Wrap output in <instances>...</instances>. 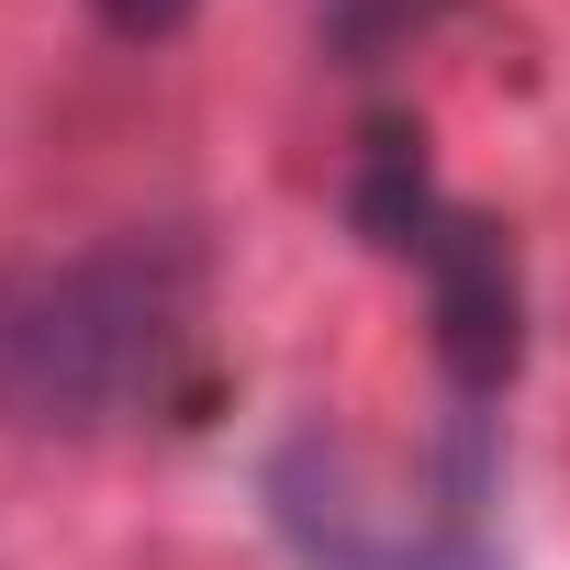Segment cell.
Listing matches in <instances>:
<instances>
[{"mask_svg":"<svg viewBox=\"0 0 570 570\" xmlns=\"http://www.w3.org/2000/svg\"><path fill=\"white\" fill-rule=\"evenodd\" d=\"M347 224L403 257L425 279V314H436V370L459 392V414H492L514 358H525V279H514V235L470 202L436 190L425 168V135L414 124H370L358 135V168H347Z\"/></svg>","mask_w":570,"mask_h":570,"instance_id":"obj_2","label":"cell"},{"mask_svg":"<svg viewBox=\"0 0 570 570\" xmlns=\"http://www.w3.org/2000/svg\"><path fill=\"white\" fill-rule=\"evenodd\" d=\"M268 525L314 570H503V548H492V414H459V436H448L436 481H414V503L381 492L347 436L292 425L268 448Z\"/></svg>","mask_w":570,"mask_h":570,"instance_id":"obj_3","label":"cell"},{"mask_svg":"<svg viewBox=\"0 0 570 570\" xmlns=\"http://www.w3.org/2000/svg\"><path fill=\"white\" fill-rule=\"evenodd\" d=\"M213 257L190 235H101L0 268V425L124 436L202 381Z\"/></svg>","mask_w":570,"mask_h":570,"instance_id":"obj_1","label":"cell"},{"mask_svg":"<svg viewBox=\"0 0 570 570\" xmlns=\"http://www.w3.org/2000/svg\"><path fill=\"white\" fill-rule=\"evenodd\" d=\"M448 12V0H325V46L347 57V68H370V57H392L403 35H425Z\"/></svg>","mask_w":570,"mask_h":570,"instance_id":"obj_4","label":"cell"},{"mask_svg":"<svg viewBox=\"0 0 570 570\" xmlns=\"http://www.w3.org/2000/svg\"><path fill=\"white\" fill-rule=\"evenodd\" d=\"M190 12H202V0H90V23L124 35V46H157V35H179Z\"/></svg>","mask_w":570,"mask_h":570,"instance_id":"obj_5","label":"cell"}]
</instances>
